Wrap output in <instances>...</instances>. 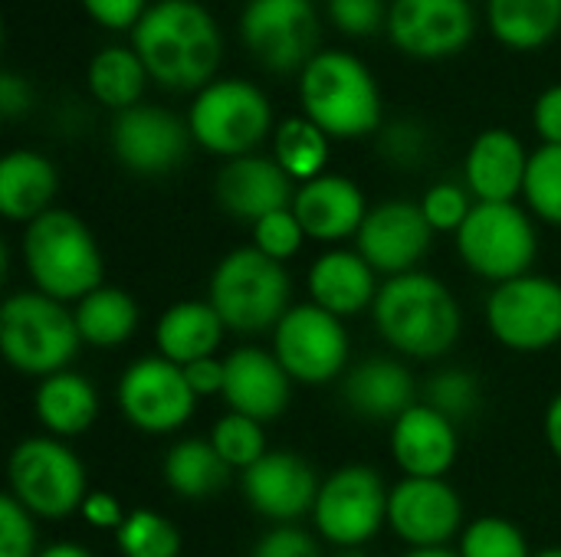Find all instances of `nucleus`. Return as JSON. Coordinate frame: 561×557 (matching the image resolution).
Masks as SVG:
<instances>
[{
  "label": "nucleus",
  "instance_id": "1",
  "mask_svg": "<svg viewBox=\"0 0 561 557\" xmlns=\"http://www.w3.org/2000/svg\"><path fill=\"white\" fill-rule=\"evenodd\" d=\"M131 39L148 76L168 89H204L220 62V30L197 0H158Z\"/></svg>",
  "mask_w": 561,
  "mask_h": 557
},
{
  "label": "nucleus",
  "instance_id": "2",
  "mask_svg": "<svg viewBox=\"0 0 561 557\" xmlns=\"http://www.w3.org/2000/svg\"><path fill=\"white\" fill-rule=\"evenodd\" d=\"M381 338L408 358H444L463 328L454 292L431 272H404L378 289L371 305Z\"/></svg>",
  "mask_w": 561,
  "mask_h": 557
},
{
  "label": "nucleus",
  "instance_id": "3",
  "mask_svg": "<svg viewBox=\"0 0 561 557\" xmlns=\"http://www.w3.org/2000/svg\"><path fill=\"white\" fill-rule=\"evenodd\" d=\"M23 263L36 292L56 302H82L105 276L102 250L92 230L69 210H46L23 233Z\"/></svg>",
  "mask_w": 561,
  "mask_h": 557
},
{
  "label": "nucleus",
  "instance_id": "4",
  "mask_svg": "<svg viewBox=\"0 0 561 557\" xmlns=\"http://www.w3.org/2000/svg\"><path fill=\"white\" fill-rule=\"evenodd\" d=\"M207 302L227 332H273L293 309V279L283 263L270 259L256 246H240L217 263Z\"/></svg>",
  "mask_w": 561,
  "mask_h": 557
},
{
  "label": "nucleus",
  "instance_id": "5",
  "mask_svg": "<svg viewBox=\"0 0 561 557\" xmlns=\"http://www.w3.org/2000/svg\"><path fill=\"white\" fill-rule=\"evenodd\" d=\"M306 118L325 135L362 138L381 121V95L365 62L342 49H325L309 59L299 76Z\"/></svg>",
  "mask_w": 561,
  "mask_h": 557
},
{
  "label": "nucleus",
  "instance_id": "6",
  "mask_svg": "<svg viewBox=\"0 0 561 557\" xmlns=\"http://www.w3.org/2000/svg\"><path fill=\"white\" fill-rule=\"evenodd\" d=\"M82 335L66 302L43 292H13L0 305V351L10 368L30 378H49L69 368Z\"/></svg>",
  "mask_w": 561,
  "mask_h": 557
},
{
  "label": "nucleus",
  "instance_id": "7",
  "mask_svg": "<svg viewBox=\"0 0 561 557\" xmlns=\"http://www.w3.org/2000/svg\"><path fill=\"white\" fill-rule=\"evenodd\" d=\"M10 496L39 519H66L82 509L89 486L82 460L56 437L16 443L7 463Z\"/></svg>",
  "mask_w": 561,
  "mask_h": 557
},
{
  "label": "nucleus",
  "instance_id": "8",
  "mask_svg": "<svg viewBox=\"0 0 561 557\" xmlns=\"http://www.w3.org/2000/svg\"><path fill=\"white\" fill-rule=\"evenodd\" d=\"M191 138L224 158L253 154L273 128L270 98L247 79H220L197 92L187 112Z\"/></svg>",
  "mask_w": 561,
  "mask_h": 557
},
{
  "label": "nucleus",
  "instance_id": "9",
  "mask_svg": "<svg viewBox=\"0 0 561 557\" xmlns=\"http://www.w3.org/2000/svg\"><path fill=\"white\" fill-rule=\"evenodd\" d=\"M536 250L539 240L533 220L516 204H473L467 223L457 230L463 266L496 286L526 276Z\"/></svg>",
  "mask_w": 561,
  "mask_h": 557
},
{
  "label": "nucleus",
  "instance_id": "10",
  "mask_svg": "<svg viewBox=\"0 0 561 557\" xmlns=\"http://www.w3.org/2000/svg\"><path fill=\"white\" fill-rule=\"evenodd\" d=\"M388 496L391 489L371 466H342L322 479L319 499L312 509L316 532L342 548L368 545L388 525Z\"/></svg>",
  "mask_w": 561,
  "mask_h": 557
},
{
  "label": "nucleus",
  "instance_id": "11",
  "mask_svg": "<svg viewBox=\"0 0 561 557\" xmlns=\"http://www.w3.org/2000/svg\"><path fill=\"white\" fill-rule=\"evenodd\" d=\"M486 325L510 351H549L561 341V282L536 272L500 282L486 299Z\"/></svg>",
  "mask_w": 561,
  "mask_h": 557
},
{
  "label": "nucleus",
  "instance_id": "12",
  "mask_svg": "<svg viewBox=\"0 0 561 557\" xmlns=\"http://www.w3.org/2000/svg\"><path fill=\"white\" fill-rule=\"evenodd\" d=\"M115 397H118L125 420L135 430L154 433V437L181 430L197 407V394L191 391L184 368L161 355L131 361L118 381Z\"/></svg>",
  "mask_w": 561,
  "mask_h": 557
},
{
  "label": "nucleus",
  "instance_id": "13",
  "mask_svg": "<svg viewBox=\"0 0 561 557\" xmlns=\"http://www.w3.org/2000/svg\"><path fill=\"white\" fill-rule=\"evenodd\" d=\"M273 355L299 384H329L348 364V332L342 318L306 302L293 305L273 328Z\"/></svg>",
  "mask_w": 561,
  "mask_h": 557
},
{
  "label": "nucleus",
  "instance_id": "14",
  "mask_svg": "<svg viewBox=\"0 0 561 557\" xmlns=\"http://www.w3.org/2000/svg\"><path fill=\"white\" fill-rule=\"evenodd\" d=\"M247 49L273 72L306 69L316 56L319 20L312 0H250L240 16Z\"/></svg>",
  "mask_w": 561,
  "mask_h": 557
},
{
  "label": "nucleus",
  "instance_id": "15",
  "mask_svg": "<svg viewBox=\"0 0 561 557\" xmlns=\"http://www.w3.org/2000/svg\"><path fill=\"white\" fill-rule=\"evenodd\" d=\"M191 141V128L174 112L158 105H131L112 121L115 158L141 177L174 171L187 158Z\"/></svg>",
  "mask_w": 561,
  "mask_h": 557
},
{
  "label": "nucleus",
  "instance_id": "16",
  "mask_svg": "<svg viewBox=\"0 0 561 557\" xmlns=\"http://www.w3.org/2000/svg\"><path fill=\"white\" fill-rule=\"evenodd\" d=\"M431 240H434V230H431L421 204L385 200L368 210V217L355 236V250L365 256V263L375 272L394 279V276L417 269V263L431 250Z\"/></svg>",
  "mask_w": 561,
  "mask_h": 557
},
{
  "label": "nucleus",
  "instance_id": "17",
  "mask_svg": "<svg viewBox=\"0 0 561 557\" xmlns=\"http://www.w3.org/2000/svg\"><path fill=\"white\" fill-rule=\"evenodd\" d=\"M388 525L411 548H447L463 529V502L447 479L404 476L388 496Z\"/></svg>",
  "mask_w": 561,
  "mask_h": 557
},
{
  "label": "nucleus",
  "instance_id": "18",
  "mask_svg": "<svg viewBox=\"0 0 561 557\" xmlns=\"http://www.w3.org/2000/svg\"><path fill=\"white\" fill-rule=\"evenodd\" d=\"M250 509L270 522L289 525L299 515L316 509L322 479L316 469L293 450H270L240 476Z\"/></svg>",
  "mask_w": 561,
  "mask_h": 557
},
{
  "label": "nucleus",
  "instance_id": "19",
  "mask_svg": "<svg viewBox=\"0 0 561 557\" xmlns=\"http://www.w3.org/2000/svg\"><path fill=\"white\" fill-rule=\"evenodd\" d=\"M470 0H394L388 10L391 39L421 59L460 53L473 36Z\"/></svg>",
  "mask_w": 561,
  "mask_h": 557
},
{
  "label": "nucleus",
  "instance_id": "20",
  "mask_svg": "<svg viewBox=\"0 0 561 557\" xmlns=\"http://www.w3.org/2000/svg\"><path fill=\"white\" fill-rule=\"evenodd\" d=\"M460 453V433L450 417L417 401L391 423V456L411 479H444Z\"/></svg>",
  "mask_w": 561,
  "mask_h": 557
},
{
  "label": "nucleus",
  "instance_id": "21",
  "mask_svg": "<svg viewBox=\"0 0 561 557\" xmlns=\"http://www.w3.org/2000/svg\"><path fill=\"white\" fill-rule=\"evenodd\" d=\"M296 181L279 167L276 158H263V154H243V158H230L217 181H214V194L217 204L237 217L247 220L250 227L276 210L293 207L296 197Z\"/></svg>",
  "mask_w": 561,
  "mask_h": 557
},
{
  "label": "nucleus",
  "instance_id": "22",
  "mask_svg": "<svg viewBox=\"0 0 561 557\" xmlns=\"http://www.w3.org/2000/svg\"><path fill=\"white\" fill-rule=\"evenodd\" d=\"M224 401L233 414L256 423L276 420L293 401V378L276 355L263 348H237L224 358Z\"/></svg>",
  "mask_w": 561,
  "mask_h": 557
},
{
  "label": "nucleus",
  "instance_id": "23",
  "mask_svg": "<svg viewBox=\"0 0 561 557\" xmlns=\"http://www.w3.org/2000/svg\"><path fill=\"white\" fill-rule=\"evenodd\" d=\"M293 213L302 223L309 240L339 243L345 236H358V230L368 217V207H365V194L358 190L355 181H348L342 174H322V177L296 187Z\"/></svg>",
  "mask_w": 561,
  "mask_h": 557
},
{
  "label": "nucleus",
  "instance_id": "24",
  "mask_svg": "<svg viewBox=\"0 0 561 557\" xmlns=\"http://www.w3.org/2000/svg\"><path fill=\"white\" fill-rule=\"evenodd\" d=\"M526 167L529 154L523 141L506 128H490L467 151V190L477 204H513L526 187Z\"/></svg>",
  "mask_w": 561,
  "mask_h": 557
},
{
  "label": "nucleus",
  "instance_id": "25",
  "mask_svg": "<svg viewBox=\"0 0 561 557\" xmlns=\"http://www.w3.org/2000/svg\"><path fill=\"white\" fill-rule=\"evenodd\" d=\"M375 269L365 263L358 250H329L309 269V295L312 305L325 309L335 318H348L375 305L378 282Z\"/></svg>",
  "mask_w": 561,
  "mask_h": 557
},
{
  "label": "nucleus",
  "instance_id": "26",
  "mask_svg": "<svg viewBox=\"0 0 561 557\" xmlns=\"http://www.w3.org/2000/svg\"><path fill=\"white\" fill-rule=\"evenodd\" d=\"M345 404L365 420H398L417 404L414 374L394 358H368L355 364L342 381Z\"/></svg>",
  "mask_w": 561,
  "mask_h": 557
},
{
  "label": "nucleus",
  "instance_id": "27",
  "mask_svg": "<svg viewBox=\"0 0 561 557\" xmlns=\"http://www.w3.org/2000/svg\"><path fill=\"white\" fill-rule=\"evenodd\" d=\"M59 174L53 161L39 151H10L0 161V213L16 223H33L53 210Z\"/></svg>",
  "mask_w": 561,
  "mask_h": 557
},
{
  "label": "nucleus",
  "instance_id": "28",
  "mask_svg": "<svg viewBox=\"0 0 561 557\" xmlns=\"http://www.w3.org/2000/svg\"><path fill=\"white\" fill-rule=\"evenodd\" d=\"M227 325L220 322V315L214 312L210 302H178L171 305L154 328V341H158V355L174 361V364H194L201 358H214V351L224 341Z\"/></svg>",
  "mask_w": 561,
  "mask_h": 557
},
{
  "label": "nucleus",
  "instance_id": "29",
  "mask_svg": "<svg viewBox=\"0 0 561 557\" xmlns=\"http://www.w3.org/2000/svg\"><path fill=\"white\" fill-rule=\"evenodd\" d=\"M36 420L46 427L49 437L66 440L85 433L95 417H99V394L95 387L76 374V371H59L39 381L36 387Z\"/></svg>",
  "mask_w": 561,
  "mask_h": 557
},
{
  "label": "nucleus",
  "instance_id": "30",
  "mask_svg": "<svg viewBox=\"0 0 561 557\" xmlns=\"http://www.w3.org/2000/svg\"><path fill=\"white\" fill-rule=\"evenodd\" d=\"M76 328L82 345L92 348H118L138 328V305L118 286H99L82 302H76Z\"/></svg>",
  "mask_w": 561,
  "mask_h": 557
},
{
  "label": "nucleus",
  "instance_id": "31",
  "mask_svg": "<svg viewBox=\"0 0 561 557\" xmlns=\"http://www.w3.org/2000/svg\"><path fill=\"white\" fill-rule=\"evenodd\" d=\"M230 479V466L220 460L210 440L191 437L168 450L164 456V483L181 499H207L220 492Z\"/></svg>",
  "mask_w": 561,
  "mask_h": 557
},
{
  "label": "nucleus",
  "instance_id": "32",
  "mask_svg": "<svg viewBox=\"0 0 561 557\" xmlns=\"http://www.w3.org/2000/svg\"><path fill=\"white\" fill-rule=\"evenodd\" d=\"M490 26L513 49H539L561 26V0H490Z\"/></svg>",
  "mask_w": 561,
  "mask_h": 557
},
{
  "label": "nucleus",
  "instance_id": "33",
  "mask_svg": "<svg viewBox=\"0 0 561 557\" xmlns=\"http://www.w3.org/2000/svg\"><path fill=\"white\" fill-rule=\"evenodd\" d=\"M145 76H148V69H145L141 56L128 46H105L89 62L92 95L115 112L138 105V95L145 89Z\"/></svg>",
  "mask_w": 561,
  "mask_h": 557
},
{
  "label": "nucleus",
  "instance_id": "34",
  "mask_svg": "<svg viewBox=\"0 0 561 557\" xmlns=\"http://www.w3.org/2000/svg\"><path fill=\"white\" fill-rule=\"evenodd\" d=\"M276 161L279 167L306 184V181H316L322 177V167L329 161V135L306 115H296V118H286L279 128H276Z\"/></svg>",
  "mask_w": 561,
  "mask_h": 557
},
{
  "label": "nucleus",
  "instance_id": "35",
  "mask_svg": "<svg viewBox=\"0 0 561 557\" xmlns=\"http://www.w3.org/2000/svg\"><path fill=\"white\" fill-rule=\"evenodd\" d=\"M118 552L125 557H181V532L171 519L135 509L115 532Z\"/></svg>",
  "mask_w": 561,
  "mask_h": 557
},
{
  "label": "nucleus",
  "instance_id": "36",
  "mask_svg": "<svg viewBox=\"0 0 561 557\" xmlns=\"http://www.w3.org/2000/svg\"><path fill=\"white\" fill-rule=\"evenodd\" d=\"M523 194L536 217L561 227V144H542L529 154Z\"/></svg>",
  "mask_w": 561,
  "mask_h": 557
},
{
  "label": "nucleus",
  "instance_id": "37",
  "mask_svg": "<svg viewBox=\"0 0 561 557\" xmlns=\"http://www.w3.org/2000/svg\"><path fill=\"white\" fill-rule=\"evenodd\" d=\"M210 443L220 453V460L230 469H240V473H247L253 463H260L270 453L263 423H256V420H250L243 414H233V410L217 420V427L210 433Z\"/></svg>",
  "mask_w": 561,
  "mask_h": 557
},
{
  "label": "nucleus",
  "instance_id": "38",
  "mask_svg": "<svg viewBox=\"0 0 561 557\" xmlns=\"http://www.w3.org/2000/svg\"><path fill=\"white\" fill-rule=\"evenodd\" d=\"M460 557H533V552L526 535L513 522L500 515H483L463 529Z\"/></svg>",
  "mask_w": 561,
  "mask_h": 557
},
{
  "label": "nucleus",
  "instance_id": "39",
  "mask_svg": "<svg viewBox=\"0 0 561 557\" xmlns=\"http://www.w3.org/2000/svg\"><path fill=\"white\" fill-rule=\"evenodd\" d=\"M424 404H431L434 410H440L444 417H450L454 423H463L477 414L480 407V384L470 371L463 368H447L440 374H434L424 387Z\"/></svg>",
  "mask_w": 561,
  "mask_h": 557
},
{
  "label": "nucleus",
  "instance_id": "40",
  "mask_svg": "<svg viewBox=\"0 0 561 557\" xmlns=\"http://www.w3.org/2000/svg\"><path fill=\"white\" fill-rule=\"evenodd\" d=\"M302 240H306V230L296 220L293 207L276 210L253 223V246L276 263H286L289 256H296L302 250Z\"/></svg>",
  "mask_w": 561,
  "mask_h": 557
},
{
  "label": "nucleus",
  "instance_id": "41",
  "mask_svg": "<svg viewBox=\"0 0 561 557\" xmlns=\"http://www.w3.org/2000/svg\"><path fill=\"white\" fill-rule=\"evenodd\" d=\"M421 210H424V217H427V223H431L434 233H437V230H440V233H457V230L467 223L470 210H473L470 190L460 187V184H450V181L434 184V187L424 194Z\"/></svg>",
  "mask_w": 561,
  "mask_h": 557
},
{
  "label": "nucleus",
  "instance_id": "42",
  "mask_svg": "<svg viewBox=\"0 0 561 557\" xmlns=\"http://www.w3.org/2000/svg\"><path fill=\"white\" fill-rule=\"evenodd\" d=\"M33 515L7 492L0 496V557H36Z\"/></svg>",
  "mask_w": 561,
  "mask_h": 557
},
{
  "label": "nucleus",
  "instance_id": "43",
  "mask_svg": "<svg viewBox=\"0 0 561 557\" xmlns=\"http://www.w3.org/2000/svg\"><path fill=\"white\" fill-rule=\"evenodd\" d=\"M329 16L335 20L339 30L362 36L375 33L385 23V0H329Z\"/></svg>",
  "mask_w": 561,
  "mask_h": 557
},
{
  "label": "nucleus",
  "instance_id": "44",
  "mask_svg": "<svg viewBox=\"0 0 561 557\" xmlns=\"http://www.w3.org/2000/svg\"><path fill=\"white\" fill-rule=\"evenodd\" d=\"M250 557H322L319 542L306 532V529H296V525H279L273 532H266L253 555Z\"/></svg>",
  "mask_w": 561,
  "mask_h": 557
},
{
  "label": "nucleus",
  "instance_id": "45",
  "mask_svg": "<svg viewBox=\"0 0 561 557\" xmlns=\"http://www.w3.org/2000/svg\"><path fill=\"white\" fill-rule=\"evenodd\" d=\"M89 16L108 30H135L138 20L145 16V0H82Z\"/></svg>",
  "mask_w": 561,
  "mask_h": 557
},
{
  "label": "nucleus",
  "instance_id": "46",
  "mask_svg": "<svg viewBox=\"0 0 561 557\" xmlns=\"http://www.w3.org/2000/svg\"><path fill=\"white\" fill-rule=\"evenodd\" d=\"M79 515H82L85 525H92V529H112V532H118L122 522L128 519L122 512L118 499L108 496V492H89L85 502H82V509H79Z\"/></svg>",
  "mask_w": 561,
  "mask_h": 557
},
{
  "label": "nucleus",
  "instance_id": "47",
  "mask_svg": "<svg viewBox=\"0 0 561 557\" xmlns=\"http://www.w3.org/2000/svg\"><path fill=\"white\" fill-rule=\"evenodd\" d=\"M536 131L542 135L546 144H561V85L546 89L539 98H536Z\"/></svg>",
  "mask_w": 561,
  "mask_h": 557
},
{
  "label": "nucleus",
  "instance_id": "48",
  "mask_svg": "<svg viewBox=\"0 0 561 557\" xmlns=\"http://www.w3.org/2000/svg\"><path fill=\"white\" fill-rule=\"evenodd\" d=\"M184 378L191 384V391L197 397H207V394H224V361L220 358H201L194 364H184Z\"/></svg>",
  "mask_w": 561,
  "mask_h": 557
},
{
  "label": "nucleus",
  "instance_id": "49",
  "mask_svg": "<svg viewBox=\"0 0 561 557\" xmlns=\"http://www.w3.org/2000/svg\"><path fill=\"white\" fill-rule=\"evenodd\" d=\"M30 102H33L30 85H26L20 76L3 72V76H0V112H3V118H16Z\"/></svg>",
  "mask_w": 561,
  "mask_h": 557
},
{
  "label": "nucleus",
  "instance_id": "50",
  "mask_svg": "<svg viewBox=\"0 0 561 557\" xmlns=\"http://www.w3.org/2000/svg\"><path fill=\"white\" fill-rule=\"evenodd\" d=\"M546 440H549L552 453L561 460V394L552 397V404L546 410Z\"/></svg>",
  "mask_w": 561,
  "mask_h": 557
},
{
  "label": "nucleus",
  "instance_id": "51",
  "mask_svg": "<svg viewBox=\"0 0 561 557\" xmlns=\"http://www.w3.org/2000/svg\"><path fill=\"white\" fill-rule=\"evenodd\" d=\"M36 557H95L89 548L76 545V542H56V545H46Z\"/></svg>",
  "mask_w": 561,
  "mask_h": 557
},
{
  "label": "nucleus",
  "instance_id": "52",
  "mask_svg": "<svg viewBox=\"0 0 561 557\" xmlns=\"http://www.w3.org/2000/svg\"><path fill=\"white\" fill-rule=\"evenodd\" d=\"M404 557H460V552H450V548H411Z\"/></svg>",
  "mask_w": 561,
  "mask_h": 557
},
{
  "label": "nucleus",
  "instance_id": "53",
  "mask_svg": "<svg viewBox=\"0 0 561 557\" xmlns=\"http://www.w3.org/2000/svg\"><path fill=\"white\" fill-rule=\"evenodd\" d=\"M335 557H371V555H365L362 548H342Z\"/></svg>",
  "mask_w": 561,
  "mask_h": 557
},
{
  "label": "nucleus",
  "instance_id": "54",
  "mask_svg": "<svg viewBox=\"0 0 561 557\" xmlns=\"http://www.w3.org/2000/svg\"><path fill=\"white\" fill-rule=\"evenodd\" d=\"M533 557H561V548H546V552H539V555Z\"/></svg>",
  "mask_w": 561,
  "mask_h": 557
}]
</instances>
